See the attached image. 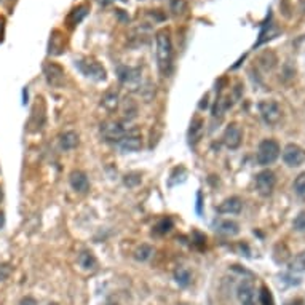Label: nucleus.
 <instances>
[{"label":"nucleus","mask_w":305,"mask_h":305,"mask_svg":"<svg viewBox=\"0 0 305 305\" xmlns=\"http://www.w3.org/2000/svg\"><path fill=\"white\" fill-rule=\"evenodd\" d=\"M155 42H157V64L162 76L168 77L171 71H172V43H171V37L170 32L163 29L157 34L155 37Z\"/></svg>","instance_id":"nucleus-1"},{"label":"nucleus","mask_w":305,"mask_h":305,"mask_svg":"<svg viewBox=\"0 0 305 305\" xmlns=\"http://www.w3.org/2000/svg\"><path fill=\"white\" fill-rule=\"evenodd\" d=\"M280 153H281V149H280V144L277 141L264 139V141H261V144H259V147H257L256 160L261 166H268V165L277 162Z\"/></svg>","instance_id":"nucleus-2"},{"label":"nucleus","mask_w":305,"mask_h":305,"mask_svg":"<svg viewBox=\"0 0 305 305\" xmlns=\"http://www.w3.org/2000/svg\"><path fill=\"white\" fill-rule=\"evenodd\" d=\"M256 191L261 197H270L275 191V186H277V176L272 170H262L261 172L256 174Z\"/></svg>","instance_id":"nucleus-3"},{"label":"nucleus","mask_w":305,"mask_h":305,"mask_svg":"<svg viewBox=\"0 0 305 305\" xmlns=\"http://www.w3.org/2000/svg\"><path fill=\"white\" fill-rule=\"evenodd\" d=\"M259 114H261L264 123L268 126H275L281 120V107L277 101L272 99L259 102Z\"/></svg>","instance_id":"nucleus-4"},{"label":"nucleus","mask_w":305,"mask_h":305,"mask_svg":"<svg viewBox=\"0 0 305 305\" xmlns=\"http://www.w3.org/2000/svg\"><path fill=\"white\" fill-rule=\"evenodd\" d=\"M76 66L83 72V76H86L88 78H93V80H96V82H102V80L107 78L106 69L102 67L99 62H96L93 59L76 61Z\"/></svg>","instance_id":"nucleus-5"},{"label":"nucleus","mask_w":305,"mask_h":305,"mask_svg":"<svg viewBox=\"0 0 305 305\" xmlns=\"http://www.w3.org/2000/svg\"><path fill=\"white\" fill-rule=\"evenodd\" d=\"M283 162L291 168H297L305 162V151L297 144H287L283 149Z\"/></svg>","instance_id":"nucleus-6"},{"label":"nucleus","mask_w":305,"mask_h":305,"mask_svg":"<svg viewBox=\"0 0 305 305\" xmlns=\"http://www.w3.org/2000/svg\"><path fill=\"white\" fill-rule=\"evenodd\" d=\"M101 134L106 141L118 144V141L126 134V130L122 126V123L109 120V122L101 123Z\"/></svg>","instance_id":"nucleus-7"},{"label":"nucleus","mask_w":305,"mask_h":305,"mask_svg":"<svg viewBox=\"0 0 305 305\" xmlns=\"http://www.w3.org/2000/svg\"><path fill=\"white\" fill-rule=\"evenodd\" d=\"M222 142L226 144V147L230 149V151H235V149H238L241 146V142H243V131H241V128L237 123H230L227 126L222 134Z\"/></svg>","instance_id":"nucleus-8"},{"label":"nucleus","mask_w":305,"mask_h":305,"mask_svg":"<svg viewBox=\"0 0 305 305\" xmlns=\"http://www.w3.org/2000/svg\"><path fill=\"white\" fill-rule=\"evenodd\" d=\"M43 74H45V78H47L48 85L51 86H56V88H59L64 83V69H62L59 64H55V62H47V64L43 66Z\"/></svg>","instance_id":"nucleus-9"},{"label":"nucleus","mask_w":305,"mask_h":305,"mask_svg":"<svg viewBox=\"0 0 305 305\" xmlns=\"http://www.w3.org/2000/svg\"><path fill=\"white\" fill-rule=\"evenodd\" d=\"M237 296L241 305H256L254 299V285L249 280H243L237 287Z\"/></svg>","instance_id":"nucleus-10"},{"label":"nucleus","mask_w":305,"mask_h":305,"mask_svg":"<svg viewBox=\"0 0 305 305\" xmlns=\"http://www.w3.org/2000/svg\"><path fill=\"white\" fill-rule=\"evenodd\" d=\"M69 184H71V187L78 193H86L90 191L88 176H86L83 171H78V170L72 171L71 176H69Z\"/></svg>","instance_id":"nucleus-11"},{"label":"nucleus","mask_w":305,"mask_h":305,"mask_svg":"<svg viewBox=\"0 0 305 305\" xmlns=\"http://www.w3.org/2000/svg\"><path fill=\"white\" fill-rule=\"evenodd\" d=\"M118 147L122 152H137L142 147V139L136 131L134 133H126L118 141Z\"/></svg>","instance_id":"nucleus-12"},{"label":"nucleus","mask_w":305,"mask_h":305,"mask_svg":"<svg viewBox=\"0 0 305 305\" xmlns=\"http://www.w3.org/2000/svg\"><path fill=\"white\" fill-rule=\"evenodd\" d=\"M243 210V201L240 197H230L226 198L222 203L217 206V212L219 214H238Z\"/></svg>","instance_id":"nucleus-13"},{"label":"nucleus","mask_w":305,"mask_h":305,"mask_svg":"<svg viewBox=\"0 0 305 305\" xmlns=\"http://www.w3.org/2000/svg\"><path fill=\"white\" fill-rule=\"evenodd\" d=\"M64 48H66V38L62 36L61 31H53L51 32V37H50V43H48V55H61L64 53Z\"/></svg>","instance_id":"nucleus-14"},{"label":"nucleus","mask_w":305,"mask_h":305,"mask_svg":"<svg viewBox=\"0 0 305 305\" xmlns=\"http://www.w3.org/2000/svg\"><path fill=\"white\" fill-rule=\"evenodd\" d=\"M216 232L224 235V237H235V235L240 233V226L235 221L224 219L216 224Z\"/></svg>","instance_id":"nucleus-15"},{"label":"nucleus","mask_w":305,"mask_h":305,"mask_svg":"<svg viewBox=\"0 0 305 305\" xmlns=\"http://www.w3.org/2000/svg\"><path fill=\"white\" fill-rule=\"evenodd\" d=\"M203 131H205L203 120H201L200 117H195L191 123V130H189V142H191V146H195V144L201 139Z\"/></svg>","instance_id":"nucleus-16"},{"label":"nucleus","mask_w":305,"mask_h":305,"mask_svg":"<svg viewBox=\"0 0 305 305\" xmlns=\"http://www.w3.org/2000/svg\"><path fill=\"white\" fill-rule=\"evenodd\" d=\"M78 146V134L76 131H66V133H62L59 136V147L61 151H72V149H76Z\"/></svg>","instance_id":"nucleus-17"},{"label":"nucleus","mask_w":305,"mask_h":305,"mask_svg":"<svg viewBox=\"0 0 305 305\" xmlns=\"http://www.w3.org/2000/svg\"><path fill=\"white\" fill-rule=\"evenodd\" d=\"M86 15H88V7H86V5H80V7L74 8L71 13H69V16H67L69 27H76L77 24H80Z\"/></svg>","instance_id":"nucleus-18"},{"label":"nucleus","mask_w":305,"mask_h":305,"mask_svg":"<svg viewBox=\"0 0 305 305\" xmlns=\"http://www.w3.org/2000/svg\"><path fill=\"white\" fill-rule=\"evenodd\" d=\"M139 69H133V67H118V78L122 80L123 83H133L139 80Z\"/></svg>","instance_id":"nucleus-19"},{"label":"nucleus","mask_w":305,"mask_h":305,"mask_svg":"<svg viewBox=\"0 0 305 305\" xmlns=\"http://www.w3.org/2000/svg\"><path fill=\"white\" fill-rule=\"evenodd\" d=\"M78 264L80 267L83 270H95L97 262H96V257L93 256V252L91 251H82L78 254Z\"/></svg>","instance_id":"nucleus-20"},{"label":"nucleus","mask_w":305,"mask_h":305,"mask_svg":"<svg viewBox=\"0 0 305 305\" xmlns=\"http://www.w3.org/2000/svg\"><path fill=\"white\" fill-rule=\"evenodd\" d=\"M174 280L176 283L179 285L181 287H187L189 285L192 283V273L191 270L186 267H179L174 270Z\"/></svg>","instance_id":"nucleus-21"},{"label":"nucleus","mask_w":305,"mask_h":305,"mask_svg":"<svg viewBox=\"0 0 305 305\" xmlns=\"http://www.w3.org/2000/svg\"><path fill=\"white\" fill-rule=\"evenodd\" d=\"M172 229V219L171 217H162L157 224L153 226V230H152V233L153 235H165V233H168L170 230Z\"/></svg>","instance_id":"nucleus-22"},{"label":"nucleus","mask_w":305,"mask_h":305,"mask_svg":"<svg viewBox=\"0 0 305 305\" xmlns=\"http://www.w3.org/2000/svg\"><path fill=\"white\" fill-rule=\"evenodd\" d=\"M289 270L297 273H305V249L294 256V259L289 262Z\"/></svg>","instance_id":"nucleus-23"},{"label":"nucleus","mask_w":305,"mask_h":305,"mask_svg":"<svg viewBox=\"0 0 305 305\" xmlns=\"http://www.w3.org/2000/svg\"><path fill=\"white\" fill-rule=\"evenodd\" d=\"M152 254H153V248L151 245H141L139 248L134 251V259L139 262H146L152 257Z\"/></svg>","instance_id":"nucleus-24"},{"label":"nucleus","mask_w":305,"mask_h":305,"mask_svg":"<svg viewBox=\"0 0 305 305\" xmlns=\"http://www.w3.org/2000/svg\"><path fill=\"white\" fill-rule=\"evenodd\" d=\"M259 304L261 305H275L272 291H270L266 285H262L261 289H259Z\"/></svg>","instance_id":"nucleus-25"},{"label":"nucleus","mask_w":305,"mask_h":305,"mask_svg":"<svg viewBox=\"0 0 305 305\" xmlns=\"http://www.w3.org/2000/svg\"><path fill=\"white\" fill-rule=\"evenodd\" d=\"M136 112H137V107L133 102V99H125L123 102V114H125V120H133L136 117Z\"/></svg>","instance_id":"nucleus-26"},{"label":"nucleus","mask_w":305,"mask_h":305,"mask_svg":"<svg viewBox=\"0 0 305 305\" xmlns=\"http://www.w3.org/2000/svg\"><path fill=\"white\" fill-rule=\"evenodd\" d=\"M294 192L299 195V197L305 198V171L301 172V174L294 179Z\"/></svg>","instance_id":"nucleus-27"},{"label":"nucleus","mask_w":305,"mask_h":305,"mask_svg":"<svg viewBox=\"0 0 305 305\" xmlns=\"http://www.w3.org/2000/svg\"><path fill=\"white\" fill-rule=\"evenodd\" d=\"M102 104H104L107 109H115L118 104V95L115 93V91H111V93H107L104 97H102Z\"/></svg>","instance_id":"nucleus-28"},{"label":"nucleus","mask_w":305,"mask_h":305,"mask_svg":"<svg viewBox=\"0 0 305 305\" xmlns=\"http://www.w3.org/2000/svg\"><path fill=\"white\" fill-rule=\"evenodd\" d=\"M292 227H294V230H297V232H305V210L296 216L294 222H292Z\"/></svg>","instance_id":"nucleus-29"},{"label":"nucleus","mask_w":305,"mask_h":305,"mask_svg":"<svg viewBox=\"0 0 305 305\" xmlns=\"http://www.w3.org/2000/svg\"><path fill=\"white\" fill-rule=\"evenodd\" d=\"M11 272H13V267L10 266L7 262H2L0 264V281H5L10 278Z\"/></svg>","instance_id":"nucleus-30"},{"label":"nucleus","mask_w":305,"mask_h":305,"mask_svg":"<svg viewBox=\"0 0 305 305\" xmlns=\"http://www.w3.org/2000/svg\"><path fill=\"white\" fill-rule=\"evenodd\" d=\"M139 182H141V176H139V174H136V172H131V174H126V176H125V186H128V187H136Z\"/></svg>","instance_id":"nucleus-31"},{"label":"nucleus","mask_w":305,"mask_h":305,"mask_svg":"<svg viewBox=\"0 0 305 305\" xmlns=\"http://www.w3.org/2000/svg\"><path fill=\"white\" fill-rule=\"evenodd\" d=\"M171 10L174 15H181L186 10V2L184 0H171Z\"/></svg>","instance_id":"nucleus-32"},{"label":"nucleus","mask_w":305,"mask_h":305,"mask_svg":"<svg viewBox=\"0 0 305 305\" xmlns=\"http://www.w3.org/2000/svg\"><path fill=\"white\" fill-rule=\"evenodd\" d=\"M19 305H38L37 304V301H36V299H34V297H22L21 299V301H19Z\"/></svg>","instance_id":"nucleus-33"},{"label":"nucleus","mask_w":305,"mask_h":305,"mask_svg":"<svg viewBox=\"0 0 305 305\" xmlns=\"http://www.w3.org/2000/svg\"><path fill=\"white\" fill-rule=\"evenodd\" d=\"M5 226V212L0 211V229Z\"/></svg>","instance_id":"nucleus-34"},{"label":"nucleus","mask_w":305,"mask_h":305,"mask_svg":"<svg viewBox=\"0 0 305 305\" xmlns=\"http://www.w3.org/2000/svg\"><path fill=\"white\" fill-rule=\"evenodd\" d=\"M289 305H304V301L302 299H296V301H292Z\"/></svg>","instance_id":"nucleus-35"},{"label":"nucleus","mask_w":305,"mask_h":305,"mask_svg":"<svg viewBox=\"0 0 305 305\" xmlns=\"http://www.w3.org/2000/svg\"><path fill=\"white\" fill-rule=\"evenodd\" d=\"M2 36H3V19H0V42H2Z\"/></svg>","instance_id":"nucleus-36"},{"label":"nucleus","mask_w":305,"mask_h":305,"mask_svg":"<svg viewBox=\"0 0 305 305\" xmlns=\"http://www.w3.org/2000/svg\"><path fill=\"white\" fill-rule=\"evenodd\" d=\"M3 200V189H2V186H0V201Z\"/></svg>","instance_id":"nucleus-37"},{"label":"nucleus","mask_w":305,"mask_h":305,"mask_svg":"<svg viewBox=\"0 0 305 305\" xmlns=\"http://www.w3.org/2000/svg\"><path fill=\"white\" fill-rule=\"evenodd\" d=\"M97 2H99V3H102V5H107L109 2H111V0H97Z\"/></svg>","instance_id":"nucleus-38"},{"label":"nucleus","mask_w":305,"mask_h":305,"mask_svg":"<svg viewBox=\"0 0 305 305\" xmlns=\"http://www.w3.org/2000/svg\"><path fill=\"white\" fill-rule=\"evenodd\" d=\"M106 305H118V304H117V302H112V301H109Z\"/></svg>","instance_id":"nucleus-39"},{"label":"nucleus","mask_w":305,"mask_h":305,"mask_svg":"<svg viewBox=\"0 0 305 305\" xmlns=\"http://www.w3.org/2000/svg\"><path fill=\"white\" fill-rule=\"evenodd\" d=\"M302 11H305V0L302 2Z\"/></svg>","instance_id":"nucleus-40"},{"label":"nucleus","mask_w":305,"mask_h":305,"mask_svg":"<svg viewBox=\"0 0 305 305\" xmlns=\"http://www.w3.org/2000/svg\"><path fill=\"white\" fill-rule=\"evenodd\" d=\"M48 305H59V304H57V302H50Z\"/></svg>","instance_id":"nucleus-41"}]
</instances>
